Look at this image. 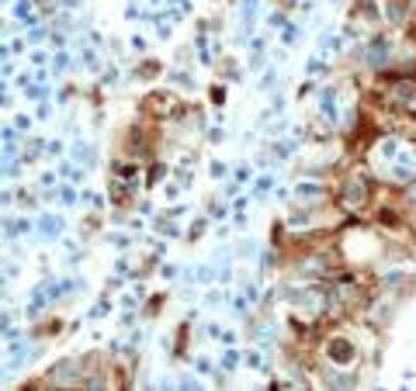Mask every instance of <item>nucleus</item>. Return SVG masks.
Returning a JSON list of instances; mask_svg holds the SVG:
<instances>
[{
    "label": "nucleus",
    "mask_w": 416,
    "mask_h": 391,
    "mask_svg": "<svg viewBox=\"0 0 416 391\" xmlns=\"http://www.w3.org/2000/svg\"><path fill=\"white\" fill-rule=\"evenodd\" d=\"M343 204H350V208L364 204V184H357V181L343 184Z\"/></svg>",
    "instance_id": "obj_1"
}]
</instances>
